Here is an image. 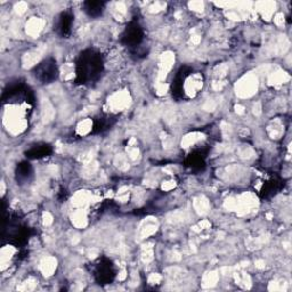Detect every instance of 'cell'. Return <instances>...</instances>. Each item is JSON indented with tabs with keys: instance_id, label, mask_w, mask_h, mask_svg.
Returning a JSON list of instances; mask_svg holds the SVG:
<instances>
[{
	"instance_id": "1",
	"label": "cell",
	"mask_w": 292,
	"mask_h": 292,
	"mask_svg": "<svg viewBox=\"0 0 292 292\" xmlns=\"http://www.w3.org/2000/svg\"><path fill=\"white\" fill-rule=\"evenodd\" d=\"M103 69V62L100 54L87 50L81 53L77 63V81L79 83H86L93 80Z\"/></svg>"
},
{
	"instance_id": "2",
	"label": "cell",
	"mask_w": 292,
	"mask_h": 292,
	"mask_svg": "<svg viewBox=\"0 0 292 292\" xmlns=\"http://www.w3.org/2000/svg\"><path fill=\"white\" fill-rule=\"evenodd\" d=\"M36 77L43 83H49L57 77L56 62L53 59H47L39 64L35 70Z\"/></svg>"
},
{
	"instance_id": "3",
	"label": "cell",
	"mask_w": 292,
	"mask_h": 292,
	"mask_svg": "<svg viewBox=\"0 0 292 292\" xmlns=\"http://www.w3.org/2000/svg\"><path fill=\"white\" fill-rule=\"evenodd\" d=\"M122 43H125V46L135 47L138 46L143 40V30L141 29L137 23H130L127 28H125V32L122 33Z\"/></svg>"
},
{
	"instance_id": "4",
	"label": "cell",
	"mask_w": 292,
	"mask_h": 292,
	"mask_svg": "<svg viewBox=\"0 0 292 292\" xmlns=\"http://www.w3.org/2000/svg\"><path fill=\"white\" fill-rule=\"evenodd\" d=\"M96 273L98 281L102 282V283H108V282H111L114 275L113 267H112V264L110 261H105V263L102 261L101 264H98Z\"/></svg>"
},
{
	"instance_id": "5",
	"label": "cell",
	"mask_w": 292,
	"mask_h": 292,
	"mask_svg": "<svg viewBox=\"0 0 292 292\" xmlns=\"http://www.w3.org/2000/svg\"><path fill=\"white\" fill-rule=\"evenodd\" d=\"M73 16L71 13L65 12L62 13L60 16L59 22H57V31L62 36H67L71 32V26H72Z\"/></svg>"
},
{
	"instance_id": "6",
	"label": "cell",
	"mask_w": 292,
	"mask_h": 292,
	"mask_svg": "<svg viewBox=\"0 0 292 292\" xmlns=\"http://www.w3.org/2000/svg\"><path fill=\"white\" fill-rule=\"evenodd\" d=\"M105 4L103 1H86L83 4V9L89 16L96 18L103 13Z\"/></svg>"
},
{
	"instance_id": "7",
	"label": "cell",
	"mask_w": 292,
	"mask_h": 292,
	"mask_svg": "<svg viewBox=\"0 0 292 292\" xmlns=\"http://www.w3.org/2000/svg\"><path fill=\"white\" fill-rule=\"evenodd\" d=\"M52 153V147L47 144H42V145H36L35 147H32L28 153L29 158H42V157H47V155Z\"/></svg>"
},
{
	"instance_id": "8",
	"label": "cell",
	"mask_w": 292,
	"mask_h": 292,
	"mask_svg": "<svg viewBox=\"0 0 292 292\" xmlns=\"http://www.w3.org/2000/svg\"><path fill=\"white\" fill-rule=\"evenodd\" d=\"M31 174V168L29 164H21L18 168V179H26Z\"/></svg>"
}]
</instances>
